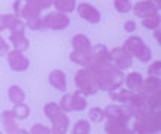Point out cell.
Segmentation results:
<instances>
[{
    "label": "cell",
    "mask_w": 161,
    "mask_h": 134,
    "mask_svg": "<svg viewBox=\"0 0 161 134\" xmlns=\"http://www.w3.org/2000/svg\"><path fill=\"white\" fill-rule=\"evenodd\" d=\"M8 55V63H9V67L15 72H25V70L30 67V61L29 58L24 55L21 51H17V49H12L6 54Z\"/></svg>",
    "instance_id": "8"
},
{
    "label": "cell",
    "mask_w": 161,
    "mask_h": 134,
    "mask_svg": "<svg viewBox=\"0 0 161 134\" xmlns=\"http://www.w3.org/2000/svg\"><path fill=\"white\" fill-rule=\"evenodd\" d=\"M43 112H45V115L48 116V119H51L52 116H55L58 112H61V107H60V105H57V103H48V105H45V107H43Z\"/></svg>",
    "instance_id": "33"
},
{
    "label": "cell",
    "mask_w": 161,
    "mask_h": 134,
    "mask_svg": "<svg viewBox=\"0 0 161 134\" xmlns=\"http://www.w3.org/2000/svg\"><path fill=\"white\" fill-rule=\"evenodd\" d=\"M131 94L133 93L130 89H119V88H118L115 91H110L109 97H110V100H114L118 105H127V101L130 100Z\"/></svg>",
    "instance_id": "25"
},
{
    "label": "cell",
    "mask_w": 161,
    "mask_h": 134,
    "mask_svg": "<svg viewBox=\"0 0 161 134\" xmlns=\"http://www.w3.org/2000/svg\"><path fill=\"white\" fill-rule=\"evenodd\" d=\"M92 75L97 83V88L102 91H115L122 85L124 82V73L122 70L118 69L112 61L106 63L104 66L98 67V69L92 70Z\"/></svg>",
    "instance_id": "1"
},
{
    "label": "cell",
    "mask_w": 161,
    "mask_h": 134,
    "mask_svg": "<svg viewBox=\"0 0 161 134\" xmlns=\"http://www.w3.org/2000/svg\"><path fill=\"white\" fill-rule=\"evenodd\" d=\"M151 2H152L154 5H157V6H158V8H160V6H161V0H151Z\"/></svg>",
    "instance_id": "43"
},
{
    "label": "cell",
    "mask_w": 161,
    "mask_h": 134,
    "mask_svg": "<svg viewBox=\"0 0 161 134\" xmlns=\"http://www.w3.org/2000/svg\"><path fill=\"white\" fill-rule=\"evenodd\" d=\"M124 82L127 85V89H130L131 93H137L142 91V85H143V78L137 72H131L127 76H124Z\"/></svg>",
    "instance_id": "16"
},
{
    "label": "cell",
    "mask_w": 161,
    "mask_h": 134,
    "mask_svg": "<svg viewBox=\"0 0 161 134\" xmlns=\"http://www.w3.org/2000/svg\"><path fill=\"white\" fill-rule=\"evenodd\" d=\"M70 60H72L75 64H79L80 67H88L90 63H91V52H90V51H86V52L72 51V52H70Z\"/></svg>",
    "instance_id": "20"
},
{
    "label": "cell",
    "mask_w": 161,
    "mask_h": 134,
    "mask_svg": "<svg viewBox=\"0 0 161 134\" xmlns=\"http://www.w3.org/2000/svg\"><path fill=\"white\" fill-rule=\"evenodd\" d=\"M110 54V61L121 70H127L133 66V57L130 54H127L122 48H114Z\"/></svg>",
    "instance_id": "10"
},
{
    "label": "cell",
    "mask_w": 161,
    "mask_h": 134,
    "mask_svg": "<svg viewBox=\"0 0 161 134\" xmlns=\"http://www.w3.org/2000/svg\"><path fill=\"white\" fill-rule=\"evenodd\" d=\"M134 119V134H155L161 128V112H139Z\"/></svg>",
    "instance_id": "2"
},
{
    "label": "cell",
    "mask_w": 161,
    "mask_h": 134,
    "mask_svg": "<svg viewBox=\"0 0 161 134\" xmlns=\"http://www.w3.org/2000/svg\"><path fill=\"white\" fill-rule=\"evenodd\" d=\"M52 6L55 8L57 12L69 15L70 12L76 9V0H52Z\"/></svg>",
    "instance_id": "21"
},
{
    "label": "cell",
    "mask_w": 161,
    "mask_h": 134,
    "mask_svg": "<svg viewBox=\"0 0 161 134\" xmlns=\"http://www.w3.org/2000/svg\"><path fill=\"white\" fill-rule=\"evenodd\" d=\"M91 52V63L86 69L90 70H94V69H98L104 66L106 63L110 61V54H109V49L104 46V45H96V46H91L90 49Z\"/></svg>",
    "instance_id": "7"
},
{
    "label": "cell",
    "mask_w": 161,
    "mask_h": 134,
    "mask_svg": "<svg viewBox=\"0 0 161 134\" xmlns=\"http://www.w3.org/2000/svg\"><path fill=\"white\" fill-rule=\"evenodd\" d=\"M104 130L108 134H134L133 130L128 128V124H122V122H116V121H106Z\"/></svg>",
    "instance_id": "17"
},
{
    "label": "cell",
    "mask_w": 161,
    "mask_h": 134,
    "mask_svg": "<svg viewBox=\"0 0 161 134\" xmlns=\"http://www.w3.org/2000/svg\"><path fill=\"white\" fill-rule=\"evenodd\" d=\"M91 131V124L86 119H80L73 125V130H72V134H90Z\"/></svg>",
    "instance_id": "27"
},
{
    "label": "cell",
    "mask_w": 161,
    "mask_h": 134,
    "mask_svg": "<svg viewBox=\"0 0 161 134\" xmlns=\"http://www.w3.org/2000/svg\"><path fill=\"white\" fill-rule=\"evenodd\" d=\"M8 97H9V101L14 103V105H19V103H24L25 100V93L21 87L18 85H12L8 89Z\"/></svg>",
    "instance_id": "22"
},
{
    "label": "cell",
    "mask_w": 161,
    "mask_h": 134,
    "mask_svg": "<svg viewBox=\"0 0 161 134\" xmlns=\"http://www.w3.org/2000/svg\"><path fill=\"white\" fill-rule=\"evenodd\" d=\"M133 13L139 18H146V17H154V15H158L160 12V8L157 5H154L151 0H140L136 5L131 6Z\"/></svg>",
    "instance_id": "9"
},
{
    "label": "cell",
    "mask_w": 161,
    "mask_h": 134,
    "mask_svg": "<svg viewBox=\"0 0 161 134\" xmlns=\"http://www.w3.org/2000/svg\"><path fill=\"white\" fill-rule=\"evenodd\" d=\"M121 48L127 54H130L133 58H137L142 63H146V61L152 60V51L139 36H130Z\"/></svg>",
    "instance_id": "3"
},
{
    "label": "cell",
    "mask_w": 161,
    "mask_h": 134,
    "mask_svg": "<svg viewBox=\"0 0 161 134\" xmlns=\"http://www.w3.org/2000/svg\"><path fill=\"white\" fill-rule=\"evenodd\" d=\"M114 6H115L116 12L119 13H128L131 12V2L130 0H114Z\"/></svg>",
    "instance_id": "30"
},
{
    "label": "cell",
    "mask_w": 161,
    "mask_h": 134,
    "mask_svg": "<svg viewBox=\"0 0 161 134\" xmlns=\"http://www.w3.org/2000/svg\"><path fill=\"white\" fill-rule=\"evenodd\" d=\"M43 19V25L45 29H51V30H64L69 27L70 24V18L67 13H61V12H51L48 13Z\"/></svg>",
    "instance_id": "6"
},
{
    "label": "cell",
    "mask_w": 161,
    "mask_h": 134,
    "mask_svg": "<svg viewBox=\"0 0 161 134\" xmlns=\"http://www.w3.org/2000/svg\"><path fill=\"white\" fill-rule=\"evenodd\" d=\"M52 128L51 133L52 134H66L69 130V116L66 115V112H58L55 116H52L51 119Z\"/></svg>",
    "instance_id": "13"
},
{
    "label": "cell",
    "mask_w": 161,
    "mask_h": 134,
    "mask_svg": "<svg viewBox=\"0 0 161 134\" xmlns=\"http://www.w3.org/2000/svg\"><path fill=\"white\" fill-rule=\"evenodd\" d=\"M49 83L57 91H66L67 81H66V75H64L63 70H60V69L52 70L51 73H49Z\"/></svg>",
    "instance_id": "14"
},
{
    "label": "cell",
    "mask_w": 161,
    "mask_h": 134,
    "mask_svg": "<svg viewBox=\"0 0 161 134\" xmlns=\"http://www.w3.org/2000/svg\"><path fill=\"white\" fill-rule=\"evenodd\" d=\"M152 31H154V36H155L157 42H160V29H155V30H152Z\"/></svg>",
    "instance_id": "41"
},
{
    "label": "cell",
    "mask_w": 161,
    "mask_h": 134,
    "mask_svg": "<svg viewBox=\"0 0 161 134\" xmlns=\"http://www.w3.org/2000/svg\"><path fill=\"white\" fill-rule=\"evenodd\" d=\"M88 116L91 119L92 122H102L104 121V112L103 109H100V107H92L91 110L88 112Z\"/></svg>",
    "instance_id": "32"
},
{
    "label": "cell",
    "mask_w": 161,
    "mask_h": 134,
    "mask_svg": "<svg viewBox=\"0 0 161 134\" xmlns=\"http://www.w3.org/2000/svg\"><path fill=\"white\" fill-rule=\"evenodd\" d=\"M0 119H2V124H3V127H5L6 133L8 134H15V131L18 130V124H17V118L14 116L12 110L2 112Z\"/></svg>",
    "instance_id": "18"
},
{
    "label": "cell",
    "mask_w": 161,
    "mask_h": 134,
    "mask_svg": "<svg viewBox=\"0 0 161 134\" xmlns=\"http://www.w3.org/2000/svg\"><path fill=\"white\" fill-rule=\"evenodd\" d=\"M0 21L3 24V27L11 30V33L14 31H25V23L21 18H18L14 13H6V15H0Z\"/></svg>",
    "instance_id": "12"
},
{
    "label": "cell",
    "mask_w": 161,
    "mask_h": 134,
    "mask_svg": "<svg viewBox=\"0 0 161 134\" xmlns=\"http://www.w3.org/2000/svg\"><path fill=\"white\" fill-rule=\"evenodd\" d=\"M8 52H9V43H8L5 39L0 37V57H2V55H6Z\"/></svg>",
    "instance_id": "39"
},
{
    "label": "cell",
    "mask_w": 161,
    "mask_h": 134,
    "mask_svg": "<svg viewBox=\"0 0 161 134\" xmlns=\"http://www.w3.org/2000/svg\"><path fill=\"white\" fill-rule=\"evenodd\" d=\"M76 11H78V15H79L82 19H85L91 24H97L100 23L102 19V13L96 6L90 5V3H80V5L76 6Z\"/></svg>",
    "instance_id": "11"
},
{
    "label": "cell",
    "mask_w": 161,
    "mask_h": 134,
    "mask_svg": "<svg viewBox=\"0 0 161 134\" xmlns=\"http://www.w3.org/2000/svg\"><path fill=\"white\" fill-rule=\"evenodd\" d=\"M21 8H23V2H21V0H15V2H14V5H12V9H14V15H17L18 18H19Z\"/></svg>",
    "instance_id": "40"
},
{
    "label": "cell",
    "mask_w": 161,
    "mask_h": 134,
    "mask_svg": "<svg viewBox=\"0 0 161 134\" xmlns=\"http://www.w3.org/2000/svg\"><path fill=\"white\" fill-rule=\"evenodd\" d=\"M11 43L14 49H17V51H21L24 52L25 49H29L30 46V40L27 39V36H25V31H14L11 33Z\"/></svg>",
    "instance_id": "15"
},
{
    "label": "cell",
    "mask_w": 161,
    "mask_h": 134,
    "mask_svg": "<svg viewBox=\"0 0 161 134\" xmlns=\"http://www.w3.org/2000/svg\"><path fill=\"white\" fill-rule=\"evenodd\" d=\"M160 75H161V63L160 61H152V64H149V67H148V76L160 78Z\"/></svg>",
    "instance_id": "35"
},
{
    "label": "cell",
    "mask_w": 161,
    "mask_h": 134,
    "mask_svg": "<svg viewBox=\"0 0 161 134\" xmlns=\"http://www.w3.org/2000/svg\"><path fill=\"white\" fill-rule=\"evenodd\" d=\"M136 29H137V25H136V23L134 21H125L124 23V30H125L127 33H134L136 31Z\"/></svg>",
    "instance_id": "38"
},
{
    "label": "cell",
    "mask_w": 161,
    "mask_h": 134,
    "mask_svg": "<svg viewBox=\"0 0 161 134\" xmlns=\"http://www.w3.org/2000/svg\"><path fill=\"white\" fill-rule=\"evenodd\" d=\"M142 91H146V93H161V81H160V78H155V76H148L146 79H143Z\"/></svg>",
    "instance_id": "23"
},
{
    "label": "cell",
    "mask_w": 161,
    "mask_h": 134,
    "mask_svg": "<svg viewBox=\"0 0 161 134\" xmlns=\"http://www.w3.org/2000/svg\"><path fill=\"white\" fill-rule=\"evenodd\" d=\"M25 3H30V5L36 6L37 9L43 11V9H48L49 6H52V0H25Z\"/></svg>",
    "instance_id": "34"
},
{
    "label": "cell",
    "mask_w": 161,
    "mask_h": 134,
    "mask_svg": "<svg viewBox=\"0 0 161 134\" xmlns=\"http://www.w3.org/2000/svg\"><path fill=\"white\" fill-rule=\"evenodd\" d=\"M40 9H37L36 6L30 5V3H23V8H21V12H19V18L21 19H33V18L40 17Z\"/></svg>",
    "instance_id": "24"
},
{
    "label": "cell",
    "mask_w": 161,
    "mask_h": 134,
    "mask_svg": "<svg viewBox=\"0 0 161 134\" xmlns=\"http://www.w3.org/2000/svg\"><path fill=\"white\" fill-rule=\"evenodd\" d=\"M75 83L78 87V91L84 94V95H92L98 91L94 75H92V70L82 67L80 70H78L75 75Z\"/></svg>",
    "instance_id": "4"
},
{
    "label": "cell",
    "mask_w": 161,
    "mask_h": 134,
    "mask_svg": "<svg viewBox=\"0 0 161 134\" xmlns=\"http://www.w3.org/2000/svg\"><path fill=\"white\" fill-rule=\"evenodd\" d=\"M60 105V107H61V110L63 112H72V103H70V95L67 94V95H63V99H61V101L58 103Z\"/></svg>",
    "instance_id": "37"
},
{
    "label": "cell",
    "mask_w": 161,
    "mask_h": 134,
    "mask_svg": "<svg viewBox=\"0 0 161 134\" xmlns=\"http://www.w3.org/2000/svg\"><path fill=\"white\" fill-rule=\"evenodd\" d=\"M160 13L158 15H154V17H146V18H142V25L145 29L148 30H155V29H160Z\"/></svg>",
    "instance_id": "29"
},
{
    "label": "cell",
    "mask_w": 161,
    "mask_h": 134,
    "mask_svg": "<svg viewBox=\"0 0 161 134\" xmlns=\"http://www.w3.org/2000/svg\"><path fill=\"white\" fill-rule=\"evenodd\" d=\"M0 134H3V133H2V131H0Z\"/></svg>",
    "instance_id": "44"
},
{
    "label": "cell",
    "mask_w": 161,
    "mask_h": 134,
    "mask_svg": "<svg viewBox=\"0 0 161 134\" xmlns=\"http://www.w3.org/2000/svg\"><path fill=\"white\" fill-rule=\"evenodd\" d=\"M91 40L86 37L85 35H75L72 37V48L73 51H80V52H86L91 49Z\"/></svg>",
    "instance_id": "19"
},
{
    "label": "cell",
    "mask_w": 161,
    "mask_h": 134,
    "mask_svg": "<svg viewBox=\"0 0 161 134\" xmlns=\"http://www.w3.org/2000/svg\"><path fill=\"white\" fill-rule=\"evenodd\" d=\"M12 113L17 119H27L30 115V107L25 103H19V105H15Z\"/></svg>",
    "instance_id": "28"
},
{
    "label": "cell",
    "mask_w": 161,
    "mask_h": 134,
    "mask_svg": "<svg viewBox=\"0 0 161 134\" xmlns=\"http://www.w3.org/2000/svg\"><path fill=\"white\" fill-rule=\"evenodd\" d=\"M0 37H2V36H0Z\"/></svg>",
    "instance_id": "45"
},
{
    "label": "cell",
    "mask_w": 161,
    "mask_h": 134,
    "mask_svg": "<svg viewBox=\"0 0 161 134\" xmlns=\"http://www.w3.org/2000/svg\"><path fill=\"white\" fill-rule=\"evenodd\" d=\"M15 134H30V133L25 128H18L17 131H15Z\"/></svg>",
    "instance_id": "42"
},
{
    "label": "cell",
    "mask_w": 161,
    "mask_h": 134,
    "mask_svg": "<svg viewBox=\"0 0 161 134\" xmlns=\"http://www.w3.org/2000/svg\"><path fill=\"white\" fill-rule=\"evenodd\" d=\"M70 103H72V110L80 112L86 107V99L80 91H76L75 94H70Z\"/></svg>",
    "instance_id": "26"
},
{
    "label": "cell",
    "mask_w": 161,
    "mask_h": 134,
    "mask_svg": "<svg viewBox=\"0 0 161 134\" xmlns=\"http://www.w3.org/2000/svg\"><path fill=\"white\" fill-rule=\"evenodd\" d=\"M25 29H30L33 31H39V30H45V25H43V19L40 17L33 18V19H29L25 21Z\"/></svg>",
    "instance_id": "31"
},
{
    "label": "cell",
    "mask_w": 161,
    "mask_h": 134,
    "mask_svg": "<svg viewBox=\"0 0 161 134\" xmlns=\"http://www.w3.org/2000/svg\"><path fill=\"white\" fill-rule=\"evenodd\" d=\"M104 118L109 119V121H116V122H122V124H128L130 118H133V113L128 107L119 105H110L104 109Z\"/></svg>",
    "instance_id": "5"
},
{
    "label": "cell",
    "mask_w": 161,
    "mask_h": 134,
    "mask_svg": "<svg viewBox=\"0 0 161 134\" xmlns=\"http://www.w3.org/2000/svg\"><path fill=\"white\" fill-rule=\"evenodd\" d=\"M29 133L30 134H52L51 133V128H48V127L42 125V124H35Z\"/></svg>",
    "instance_id": "36"
}]
</instances>
